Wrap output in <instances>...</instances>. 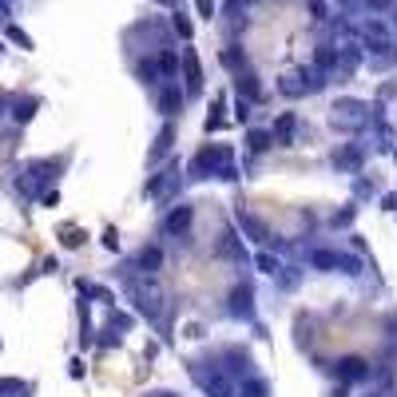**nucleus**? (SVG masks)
Masks as SVG:
<instances>
[{"label": "nucleus", "instance_id": "obj_1", "mask_svg": "<svg viewBox=\"0 0 397 397\" xmlns=\"http://www.w3.org/2000/svg\"><path fill=\"white\" fill-rule=\"evenodd\" d=\"M191 219H195V211H191V206H175L163 226H167V235H183V231L191 226Z\"/></svg>", "mask_w": 397, "mask_h": 397}, {"label": "nucleus", "instance_id": "obj_2", "mask_svg": "<svg viewBox=\"0 0 397 397\" xmlns=\"http://www.w3.org/2000/svg\"><path fill=\"white\" fill-rule=\"evenodd\" d=\"M338 374L349 381H358V378H365V362L362 358H342V362H338Z\"/></svg>", "mask_w": 397, "mask_h": 397}, {"label": "nucleus", "instance_id": "obj_3", "mask_svg": "<svg viewBox=\"0 0 397 397\" xmlns=\"http://www.w3.org/2000/svg\"><path fill=\"white\" fill-rule=\"evenodd\" d=\"M139 262H143V270H155L159 262H163V254H159V251H143V258H139Z\"/></svg>", "mask_w": 397, "mask_h": 397}, {"label": "nucleus", "instance_id": "obj_4", "mask_svg": "<svg viewBox=\"0 0 397 397\" xmlns=\"http://www.w3.org/2000/svg\"><path fill=\"white\" fill-rule=\"evenodd\" d=\"M163 108H167V115H171V111H179V92H163Z\"/></svg>", "mask_w": 397, "mask_h": 397}, {"label": "nucleus", "instance_id": "obj_5", "mask_svg": "<svg viewBox=\"0 0 397 397\" xmlns=\"http://www.w3.org/2000/svg\"><path fill=\"white\" fill-rule=\"evenodd\" d=\"M314 262H318V267H338L342 258H338V254H330V251H322V254H314Z\"/></svg>", "mask_w": 397, "mask_h": 397}, {"label": "nucleus", "instance_id": "obj_6", "mask_svg": "<svg viewBox=\"0 0 397 397\" xmlns=\"http://www.w3.org/2000/svg\"><path fill=\"white\" fill-rule=\"evenodd\" d=\"M187 76H191V88H199V60L187 56Z\"/></svg>", "mask_w": 397, "mask_h": 397}, {"label": "nucleus", "instance_id": "obj_7", "mask_svg": "<svg viewBox=\"0 0 397 397\" xmlns=\"http://www.w3.org/2000/svg\"><path fill=\"white\" fill-rule=\"evenodd\" d=\"M32 111H36V104H32V99H24V104H20V108H16V119H20V124H24V119H32Z\"/></svg>", "mask_w": 397, "mask_h": 397}, {"label": "nucleus", "instance_id": "obj_8", "mask_svg": "<svg viewBox=\"0 0 397 397\" xmlns=\"http://www.w3.org/2000/svg\"><path fill=\"white\" fill-rule=\"evenodd\" d=\"M258 267L267 270V274H274V270H278V262H274V258H270V254H258Z\"/></svg>", "mask_w": 397, "mask_h": 397}, {"label": "nucleus", "instance_id": "obj_9", "mask_svg": "<svg viewBox=\"0 0 397 397\" xmlns=\"http://www.w3.org/2000/svg\"><path fill=\"white\" fill-rule=\"evenodd\" d=\"M20 389H24L20 381H0V394H20Z\"/></svg>", "mask_w": 397, "mask_h": 397}, {"label": "nucleus", "instance_id": "obj_10", "mask_svg": "<svg viewBox=\"0 0 397 397\" xmlns=\"http://www.w3.org/2000/svg\"><path fill=\"white\" fill-rule=\"evenodd\" d=\"M8 36H12L16 44H24V48H32V40H28V36H24V32H20V28H8Z\"/></svg>", "mask_w": 397, "mask_h": 397}, {"label": "nucleus", "instance_id": "obj_11", "mask_svg": "<svg viewBox=\"0 0 397 397\" xmlns=\"http://www.w3.org/2000/svg\"><path fill=\"white\" fill-rule=\"evenodd\" d=\"M211 8H215L211 0H199V12H203V16H211Z\"/></svg>", "mask_w": 397, "mask_h": 397}, {"label": "nucleus", "instance_id": "obj_12", "mask_svg": "<svg viewBox=\"0 0 397 397\" xmlns=\"http://www.w3.org/2000/svg\"><path fill=\"white\" fill-rule=\"evenodd\" d=\"M369 4H374V8H385V4H389V0H369Z\"/></svg>", "mask_w": 397, "mask_h": 397}, {"label": "nucleus", "instance_id": "obj_13", "mask_svg": "<svg viewBox=\"0 0 397 397\" xmlns=\"http://www.w3.org/2000/svg\"><path fill=\"white\" fill-rule=\"evenodd\" d=\"M246 4H251V0H246Z\"/></svg>", "mask_w": 397, "mask_h": 397}]
</instances>
